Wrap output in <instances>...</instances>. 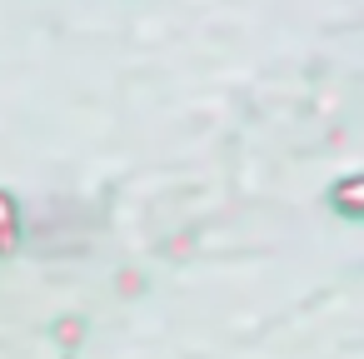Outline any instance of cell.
<instances>
[{"instance_id":"obj_1","label":"cell","mask_w":364,"mask_h":359,"mask_svg":"<svg viewBox=\"0 0 364 359\" xmlns=\"http://www.w3.org/2000/svg\"><path fill=\"white\" fill-rule=\"evenodd\" d=\"M16 245V210H11V195H0V250Z\"/></svg>"}]
</instances>
